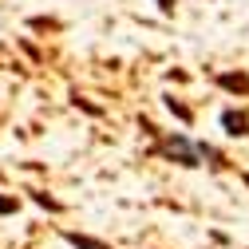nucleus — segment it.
I'll return each mask as SVG.
<instances>
[{
  "label": "nucleus",
  "mask_w": 249,
  "mask_h": 249,
  "mask_svg": "<svg viewBox=\"0 0 249 249\" xmlns=\"http://www.w3.org/2000/svg\"><path fill=\"white\" fill-rule=\"evenodd\" d=\"M222 127H226L230 135H249V119H245V115H233V111H226V115H222Z\"/></svg>",
  "instance_id": "obj_2"
},
{
  "label": "nucleus",
  "mask_w": 249,
  "mask_h": 249,
  "mask_svg": "<svg viewBox=\"0 0 249 249\" xmlns=\"http://www.w3.org/2000/svg\"><path fill=\"white\" fill-rule=\"evenodd\" d=\"M159 8H162V12H170V8H174V0H159Z\"/></svg>",
  "instance_id": "obj_6"
},
{
  "label": "nucleus",
  "mask_w": 249,
  "mask_h": 249,
  "mask_svg": "<svg viewBox=\"0 0 249 249\" xmlns=\"http://www.w3.org/2000/svg\"><path fill=\"white\" fill-rule=\"evenodd\" d=\"M217 83H222V87H230V91H249V79H245V75H222Z\"/></svg>",
  "instance_id": "obj_4"
},
{
  "label": "nucleus",
  "mask_w": 249,
  "mask_h": 249,
  "mask_svg": "<svg viewBox=\"0 0 249 249\" xmlns=\"http://www.w3.org/2000/svg\"><path fill=\"white\" fill-rule=\"evenodd\" d=\"M68 241H71L75 249H111V245H103V241H95V237H83V233H68Z\"/></svg>",
  "instance_id": "obj_3"
},
{
  "label": "nucleus",
  "mask_w": 249,
  "mask_h": 249,
  "mask_svg": "<svg viewBox=\"0 0 249 249\" xmlns=\"http://www.w3.org/2000/svg\"><path fill=\"white\" fill-rule=\"evenodd\" d=\"M0 213H16V198H0Z\"/></svg>",
  "instance_id": "obj_5"
},
{
  "label": "nucleus",
  "mask_w": 249,
  "mask_h": 249,
  "mask_svg": "<svg viewBox=\"0 0 249 249\" xmlns=\"http://www.w3.org/2000/svg\"><path fill=\"white\" fill-rule=\"evenodd\" d=\"M162 154L178 159L182 166H198V159H202V146H190L182 135H174V139H166V142H162Z\"/></svg>",
  "instance_id": "obj_1"
}]
</instances>
